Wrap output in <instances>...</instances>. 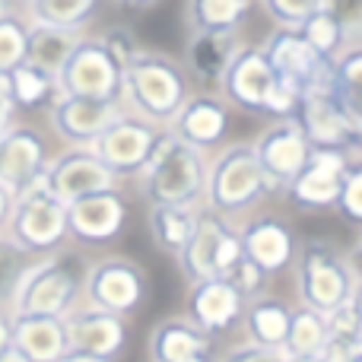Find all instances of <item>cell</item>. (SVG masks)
Here are the masks:
<instances>
[{"mask_svg": "<svg viewBox=\"0 0 362 362\" xmlns=\"http://www.w3.org/2000/svg\"><path fill=\"white\" fill-rule=\"evenodd\" d=\"M219 93L242 112L267 115V118H293L302 95L296 86L280 80L264 51L255 45L235 51V57L219 76Z\"/></svg>", "mask_w": 362, "mask_h": 362, "instance_id": "cell-1", "label": "cell"}, {"mask_svg": "<svg viewBox=\"0 0 362 362\" xmlns=\"http://www.w3.org/2000/svg\"><path fill=\"white\" fill-rule=\"evenodd\" d=\"M89 264L80 255H61L51 251L45 257H35L19 283L16 296L10 302V315H51L67 318L80 308L83 283H86Z\"/></svg>", "mask_w": 362, "mask_h": 362, "instance_id": "cell-2", "label": "cell"}, {"mask_svg": "<svg viewBox=\"0 0 362 362\" xmlns=\"http://www.w3.org/2000/svg\"><path fill=\"white\" fill-rule=\"evenodd\" d=\"M144 197L153 204L197 206L206 187V163L204 153L187 146L172 131H163L153 146L146 165L137 172Z\"/></svg>", "mask_w": 362, "mask_h": 362, "instance_id": "cell-3", "label": "cell"}, {"mask_svg": "<svg viewBox=\"0 0 362 362\" xmlns=\"http://www.w3.org/2000/svg\"><path fill=\"white\" fill-rule=\"evenodd\" d=\"M121 93L137 108V118L156 127L172 124L187 99V74L172 57L137 51L134 61L121 70Z\"/></svg>", "mask_w": 362, "mask_h": 362, "instance_id": "cell-4", "label": "cell"}, {"mask_svg": "<svg viewBox=\"0 0 362 362\" xmlns=\"http://www.w3.org/2000/svg\"><path fill=\"white\" fill-rule=\"evenodd\" d=\"M296 289H299V305L327 315L346 299L359 296V274L337 245L315 238L302 245L296 257Z\"/></svg>", "mask_w": 362, "mask_h": 362, "instance_id": "cell-5", "label": "cell"}, {"mask_svg": "<svg viewBox=\"0 0 362 362\" xmlns=\"http://www.w3.org/2000/svg\"><path fill=\"white\" fill-rule=\"evenodd\" d=\"M274 191V181L264 175L251 144H232L206 165L204 200L219 216H235L255 206L264 194Z\"/></svg>", "mask_w": 362, "mask_h": 362, "instance_id": "cell-6", "label": "cell"}, {"mask_svg": "<svg viewBox=\"0 0 362 362\" xmlns=\"http://www.w3.org/2000/svg\"><path fill=\"white\" fill-rule=\"evenodd\" d=\"M10 242H16L32 257H45L51 251L61 248L67 238V204L45 191L42 178L23 194L13 197L10 219H6V232Z\"/></svg>", "mask_w": 362, "mask_h": 362, "instance_id": "cell-7", "label": "cell"}, {"mask_svg": "<svg viewBox=\"0 0 362 362\" xmlns=\"http://www.w3.org/2000/svg\"><path fill=\"white\" fill-rule=\"evenodd\" d=\"M238 257H242V242H238L235 226H229V219L213 213L210 206L197 210L194 232L178 255L181 274L191 283L210 280V276H229Z\"/></svg>", "mask_w": 362, "mask_h": 362, "instance_id": "cell-8", "label": "cell"}, {"mask_svg": "<svg viewBox=\"0 0 362 362\" xmlns=\"http://www.w3.org/2000/svg\"><path fill=\"white\" fill-rule=\"evenodd\" d=\"M57 93L76 99L118 102L121 95V64L112 57L102 38H80L74 54L57 74Z\"/></svg>", "mask_w": 362, "mask_h": 362, "instance_id": "cell-9", "label": "cell"}, {"mask_svg": "<svg viewBox=\"0 0 362 362\" xmlns=\"http://www.w3.org/2000/svg\"><path fill=\"white\" fill-rule=\"evenodd\" d=\"M146 270L131 257H102L89 264L86 283H83V299L89 308H102L112 315H134L146 299Z\"/></svg>", "mask_w": 362, "mask_h": 362, "instance_id": "cell-10", "label": "cell"}, {"mask_svg": "<svg viewBox=\"0 0 362 362\" xmlns=\"http://www.w3.org/2000/svg\"><path fill=\"white\" fill-rule=\"evenodd\" d=\"M261 51L270 61V67L280 74V80H286L289 86H296L299 93L327 86L331 61L321 57L318 51L299 35V29H283V25H276L267 42L261 45Z\"/></svg>", "mask_w": 362, "mask_h": 362, "instance_id": "cell-11", "label": "cell"}, {"mask_svg": "<svg viewBox=\"0 0 362 362\" xmlns=\"http://www.w3.org/2000/svg\"><path fill=\"white\" fill-rule=\"evenodd\" d=\"M163 127L150 124V121L137 118V115H121L108 131H102L99 137L89 144V150L102 159V165L115 172V175H137L146 165L153 146H156Z\"/></svg>", "mask_w": 362, "mask_h": 362, "instance_id": "cell-12", "label": "cell"}, {"mask_svg": "<svg viewBox=\"0 0 362 362\" xmlns=\"http://www.w3.org/2000/svg\"><path fill=\"white\" fill-rule=\"evenodd\" d=\"M353 163H359V153L346 150H312L299 175L286 185V194L302 210H327L337 204V191Z\"/></svg>", "mask_w": 362, "mask_h": 362, "instance_id": "cell-13", "label": "cell"}, {"mask_svg": "<svg viewBox=\"0 0 362 362\" xmlns=\"http://www.w3.org/2000/svg\"><path fill=\"white\" fill-rule=\"evenodd\" d=\"M42 185L61 204H70L83 194L118 187V175L108 165H102V159L89 146H74V150L48 159V165L42 172Z\"/></svg>", "mask_w": 362, "mask_h": 362, "instance_id": "cell-14", "label": "cell"}, {"mask_svg": "<svg viewBox=\"0 0 362 362\" xmlns=\"http://www.w3.org/2000/svg\"><path fill=\"white\" fill-rule=\"evenodd\" d=\"M48 140L29 124H10L0 134V185L10 197L23 194L42 178L48 165Z\"/></svg>", "mask_w": 362, "mask_h": 362, "instance_id": "cell-15", "label": "cell"}, {"mask_svg": "<svg viewBox=\"0 0 362 362\" xmlns=\"http://www.w3.org/2000/svg\"><path fill=\"white\" fill-rule=\"evenodd\" d=\"M127 223V200L118 187L93 191L67 204V235L83 245H105L121 235Z\"/></svg>", "mask_w": 362, "mask_h": 362, "instance_id": "cell-16", "label": "cell"}, {"mask_svg": "<svg viewBox=\"0 0 362 362\" xmlns=\"http://www.w3.org/2000/svg\"><path fill=\"white\" fill-rule=\"evenodd\" d=\"M293 121L305 134L312 150H350L359 153V137H353L350 124L344 121L340 108L334 105L331 93L325 89H308L299 95V105L293 112Z\"/></svg>", "mask_w": 362, "mask_h": 362, "instance_id": "cell-17", "label": "cell"}, {"mask_svg": "<svg viewBox=\"0 0 362 362\" xmlns=\"http://www.w3.org/2000/svg\"><path fill=\"white\" fill-rule=\"evenodd\" d=\"M251 150H255L264 175L274 181V187H286L289 181L299 175L302 165H305L312 146H308L305 134L299 131V124H296L293 118H276L274 124L251 144Z\"/></svg>", "mask_w": 362, "mask_h": 362, "instance_id": "cell-18", "label": "cell"}, {"mask_svg": "<svg viewBox=\"0 0 362 362\" xmlns=\"http://www.w3.org/2000/svg\"><path fill=\"white\" fill-rule=\"evenodd\" d=\"M121 115H124V108L118 102L76 99V95H57L48 105V118L54 124V131L74 146H89Z\"/></svg>", "mask_w": 362, "mask_h": 362, "instance_id": "cell-19", "label": "cell"}, {"mask_svg": "<svg viewBox=\"0 0 362 362\" xmlns=\"http://www.w3.org/2000/svg\"><path fill=\"white\" fill-rule=\"evenodd\" d=\"M64 327H67V346L76 353L115 359L127 346V318L102 308L80 305L64 318Z\"/></svg>", "mask_w": 362, "mask_h": 362, "instance_id": "cell-20", "label": "cell"}, {"mask_svg": "<svg viewBox=\"0 0 362 362\" xmlns=\"http://www.w3.org/2000/svg\"><path fill=\"white\" fill-rule=\"evenodd\" d=\"M245 299L238 289L232 286L226 276H210V280H197L187 289V315L200 331L206 334H226L242 321Z\"/></svg>", "mask_w": 362, "mask_h": 362, "instance_id": "cell-21", "label": "cell"}, {"mask_svg": "<svg viewBox=\"0 0 362 362\" xmlns=\"http://www.w3.org/2000/svg\"><path fill=\"white\" fill-rule=\"evenodd\" d=\"M150 359L153 362H216V337L200 331L191 318L159 321L150 331Z\"/></svg>", "mask_w": 362, "mask_h": 362, "instance_id": "cell-22", "label": "cell"}, {"mask_svg": "<svg viewBox=\"0 0 362 362\" xmlns=\"http://www.w3.org/2000/svg\"><path fill=\"white\" fill-rule=\"evenodd\" d=\"M238 242H242V255L251 264H257L267 276L286 270L296 257L293 232L276 216H257L251 223H245L238 229Z\"/></svg>", "mask_w": 362, "mask_h": 362, "instance_id": "cell-23", "label": "cell"}, {"mask_svg": "<svg viewBox=\"0 0 362 362\" xmlns=\"http://www.w3.org/2000/svg\"><path fill=\"white\" fill-rule=\"evenodd\" d=\"M169 131L200 153L213 150V146L223 144L226 131H229V108L213 95H187L185 105L172 118Z\"/></svg>", "mask_w": 362, "mask_h": 362, "instance_id": "cell-24", "label": "cell"}, {"mask_svg": "<svg viewBox=\"0 0 362 362\" xmlns=\"http://www.w3.org/2000/svg\"><path fill=\"white\" fill-rule=\"evenodd\" d=\"M10 344L29 362H57L70 350L64 318L51 315H13Z\"/></svg>", "mask_w": 362, "mask_h": 362, "instance_id": "cell-25", "label": "cell"}, {"mask_svg": "<svg viewBox=\"0 0 362 362\" xmlns=\"http://www.w3.org/2000/svg\"><path fill=\"white\" fill-rule=\"evenodd\" d=\"M80 38H83L80 29H57V25L32 23L29 32H25V61L23 64H32L42 74L57 80V74L64 70V64L74 54Z\"/></svg>", "mask_w": 362, "mask_h": 362, "instance_id": "cell-26", "label": "cell"}, {"mask_svg": "<svg viewBox=\"0 0 362 362\" xmlns=\"http://www.w3.org/2000/svg\"><path fill=\"white\" fill-rule=\"evenodd\" d=\"M289 312H293V308L283 299H276V296L261 293V296H255V299H248L245 302V312H242V325H245V334H248V344L283 350L286 327H289Z\"/></svg>", "mask_w": 362, "mask_h": 362, "instance_id": "cell-27", "label": "cell"}, {"mask_svg": "<svg viewBox=\"0 0 362 362\" xmlns=\"http://www.w3.org/2000/svg\"><path fill=\"white\" fill-rule=\"evenodd\" d=\"M238 48L235 32H194L187 42V70L204 83H219Z\"/></svg>", "mask_w": 362, "mask_h": 362, "instance_id": "cell-28", "label": "cell"}, {"mask_svg": "<svg viewBox=\"0 0 362 362\" xmlns=\"http://www.w3.org/2000/svg\"><path fill=\"white\" fill-rule=\"evenodd\" d=\"M194 219H197L194 206L153 204L150 206V235H153V242H156V248L178 257L194 232Z\"/></svg>", "mask_w": 362, "mask_h": 362, "instance_id": "cell-29", "label": "cell"}, {"mask_svg": "<svg viewBox=\"0 0 362 362\" xmlns=\"http://www.w3.org/2000/svg\"><path fill=\"white\" fill-rule=\"evenodd\" d=\"M327 344V321L321 312L299 305L289 312L286 340H283V353L286 356H318Z\"/></svg>", "mask_w": 362, "mask_h": 362, "instance_id": "cell-30", "label": "cell"}, {"mask_svg": "<svg viewBox=\"0 0 362 362\" xmlns=\"http://www.w3.org/2000/svg\"><path fill=\"white\" fill-rule=\"evenodd\" d=\"M255 0H187L194 32H235Z\"/></svg>", "mask_w": 362, "mask_h": 362, "instance_id": "cell-31", "label": "cell"}, {"mask_svg": "<svg viewBox=\"0 0 362 362\" xmlns=\"http://www.w3.org/2000/svg\"><path fill=\"white\" fill-rule=\"evenodd\" d=\"M6 76H10V93H13V105L16 108H45L61 95L54 76L42 74L32 64H19Z\"/></svg>", "mask_w": 362, "mask_h": 362, "instance_id": "cell-32", "label": "cell"}, {"mask_svg": "<svg viewBox=\"0 0 362 362\" xmlns=\"http://www.w3.org/2000/svg\"><path fill=\"white\" fill-rule=\"evenodd\" d=\"M102 0H29V13L35 23L57 29H80L95 16Z\"/></svg>", "mask_w": 362, "mask_h": 362, "instance_id": "cell-33", "label": "cell"}, {"mask_svg": "<svg viewBox=\"0 0 362 362\" xmlns=\"http://www.w3.org/2000/svg\"><path fill=\"white\" fill-rule=\"evenodd\" d=\"M32 264H35V257L29 251H23L16 242L0 235V308H10L13 296H16L19 283Z\"/></svg>", "mask_w": 362, "mask_h": 362, "instance_id": "cell-34", "label": "cell"}, {"mask_svg": "<svg viewBox=\"0 0 362 362\" xmlns=\"http://www.w3.org/2000/svg\"><path fill=\"white\" fill-rule=\"evenodd\" d=\"M299 35L305 38V42L312 45V48L318 51L321 57H327V61H331V57L337 54L340 48H346L344 29H340V23L325 10V6H321L318 13H312V16H308L305 23L299 25Z\"/></svg>", "mask_w": 362, "mask_h": 362, "instance_id": "cell-35", "label": "cell"}, {"mask_svg": "<svg viewBox=\"0 0 362 362\" xmlns=\"http://www.w3.org/2000/svg\"><path fill=\"white\" fill-rule=\"evenodd\" d=\"M25 32L29 25L13 13L0 16V74H10L13 67L25 61Z\"/></svg>", "mask_w": 362, "mask_h": 362, "instance_id": "cell-36", "label": "cell"}, {"mask_svg": "<svg viewBox=\"0 0 362 362\" xmlns=\"http://www.w3.org/2000/svg\"><path fill=\"white\" fill-rule=\"evenodd\" d=\"M264 13L283 29H299L312 13L325 6V0H261Z\"/></svg>", "mask_w": 362, "mask_h": 362, "instance_id": "cell-37", "label": "cell"}, {"mask_svg": "<svg viewBox=\"0 0 362 362\" xmlns=\"http://www.w3.org/2000/svg\"><path fill=\"white\" fill-rule=\"evenodd\" d=\"M334 206H340V213H344L353 226H359V219H362V172H359V163H353L350 169H346L344 185H340V191H337V204Z\"/></svg>", "mask_w": 362, "mask_h": 362, "instance_id": "cell-38", "label": "cell"}, {"mask_svg": "<svg viewBox=\"0 0 362 362\" xmlns=\"http://www.w3.org/2000/svg\"><path fill=\"white\" fill-rule=\"evenodd\" d=\"M325 321H327V334H337V337H362L359 296H353V299H346L344 305H337L334 312H327Z\"/></svg>", "mask_w": 362, "mask_h": 362, "instance_id": "cell-39", "label": "cell"}, {"mask_svg": "<svg viewBox=\"0 0 362 362\" xmlns=\"http://www.w3.org/2000/svg\"><path fill=\"white\" fill-rule=\"evenodd\" d=\"M226 280L232 283V286L238 289V296H242L245 302L248 299H255V296H261L264 293V283H267V274H264L261 267H257V264H251L248 257H238V264L235 267L229 270V276H226Z\"/></svg>", "mask_w": 362, "mask_h": 362, "instance_id": "cell-40", "label": "cell"}, {"mask_svg": "<svg viewBox=\"0 0 362 362\" xmlns=\"http://www.w3.org/2000/svg\"><path fill=\"white\" fill-rule=\"evenodd\" d=\"M325 10L340 23V29H344V35H346V45H356L359 42L362 0H325Z\"/></svg>", "mask_w": 362, "mask_h": 362, "instance_id": "cell-41", "label": "cell"}, {"mask_svg": "<svg viewBox=\"0 0 362 362\" xmlns=\"http://www.w3.org/2000/svg\"><path fill=\"white\" fill-rule=\"evenodd\" d=\"M216 362H286V353L274 350V346H257V344H235L223 353Z\"/></svg>", "mask_w": 362, "mask_h": 362, "instance_id": "cell-42", "label": "cell"}, {"mask_svg": "<svg viewBox=\"0 0 362 362\" xmlns=\"http://www.w3.org/2000/svg\"><path fill=\"white\" fill-rule=\"evenodd\" d=\"M362 356V337H337V334H327L325 350L318 353L321 362H353Z\"/></svg>", "mask_w": 362, "mask_h": 362, "instance_id": "cell-43", "label": "cell"}, {"mask_svg": "<svg viewBox=\"0 0 362 362\" xmlns=\"http://www.w3.org/2000/svg\"><path fill=\"white\" fill-rule=\"evenodd\" d=\"M102 42H105V48L112 51V57L121 64V70L127 67V64L134 61V54H137V42H134V35L127 29H112V32H105L102 35Z\"/></svg>", "mask_w": 362, "mask_h": 362, "instance_id": "cell-44", "label": "cell"}, {"mask_svg": "<svg viewBox=\"0 0 362 362\" xmlns=\"http://www.w3.org/2000/svg\"><path fill=\"white\" fill-rule=\"evenodd\" d=\"M13 115H16V105H13V93H10V76L0 74V134L13 124Z\"/></svg>", "mask_w": 362, "mask_h": 362, "instance_id": "cell-45", "label": "cell"}, {"mask_svg": "<svg viewBox=\"0 0 362 362\" xmlns=\"http://www.w3.org/2000/svg\"><path fill=\"white\" fill-rule=\"evenodd\" d=\"M10 321H13L10 308H0V353L10 346Z\"/></svg>", "mask_w": 362, "mask_h": 362, "instance_id": "cell-46", "label": "cell"}, {"mask_svg": "<svg viewBox=\"0 0 362 362\" xmlns=\"http://www.w3.org/2000/svg\"><path fill=\"white\" fill-rule=\"evenodd\" d=\"M10 206H13V197L4 191V185H0V235L6 232V219H10Z\"/></svg>", "mask_w": 362, "mask_h": 362, "instance_id": "cell-47", "label": "cell"}, {"mask_svg": "<svg viewBox=\"0 0 362 362\" xmlns=\"http://www.w3.org/2000/svg\"><path fill=\"white\" fill-rule=\"evenodd\" d=\"M57 362H115V359H102V356H89V353H76V350H67Z\"/></svg>", "mask_w": 362, "mask_h": 362, "instance_id": "cell-48", "label": "cell"}, {"mask_svg": "<svg viewBox=\"0 0 362 362\" xmlns=\"http://www.w3.org/2000/svg\"><path fill=\"white\" fill-rule=\"evenodd\" d=\"M159 0H118V6H124V10H134V13H140V10H150V6H156Z\"/></svg>", "mask_w": 362, "mask_h": 362, "instance_id": "cell-49", "label": "cell"}, {"mask_svg": "<svg viewBox=\"0 0 362 362\" xmlns=\"http://www.w3.org/2000/svg\"><path fill=\"white\" fill-rule=\"evenodd\" d=\"M0 362H29V359H25V356H23V353H19V350H16V346H13V344H10V346H6V350H4V353H0Z\"/></svg>", "mask_w": 362, "mask_h": 362, "instance_id": "cell-50", "label": "cell"}, {"mask_svg": "<svg viewBox=\"0 0 362 362\" xmlns=\"http://www.w3.org/2000/svg\"><path fill=\"white\" fill-rule=\"evenodd\" d=\"M286 362H321L318 356H286Z\"/></svg>", "mask_w": 362, "mask_h": 362, "instance_id": "cell-51", "label": "cell"}, {"mask_svg": "<svg viewBox=\"0 0 362 362\" xmlns=\"http://www.w3.org/2000/svg\"><path fill=\"white\" fill-rule=\"evenodd\" d=\"M10 6H13V0H0V16H4V13H10Z\"/></svg>", "mask_w": 362, "mask_h": 362, "instance_id": "cell-52", "label": "cell"}, {"mask_svg": "<svg viewBox=\"0 0 362 362\" xmlns=\"http://www.w3.org/2000/svg\"><path fill=\"white\" fill-rule=\"evenodd\" d=\"M353 362H362V356H359V359H353Z\"/></svg>", "mask_w": 362, "mask_h": 362, "instance_id": "cell-53", "label": "cell"}]
</instances>
